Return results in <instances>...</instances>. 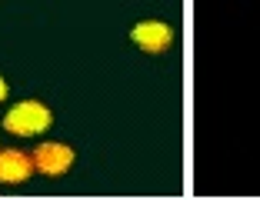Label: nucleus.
<instances>
[{
    "label": "nucleus",
    "mask_w": 260,
    "mask_h": 200,
    "mask_svg": "<svg viewBox=\"0 0 260 200\" xmlns=\"http://www.w3.org/2000/svg\"><path fill=\"white\" fill-rule=\"evenodd\" d=\"M50 120H54V117H50V110H47L44 104L23 100V104H17V107L4 117V127H7L10 134H17V137H34V134H44L47 127H50Z\"/></svg>",
    "instance_id": "f257e3e1"
},
{
    "label": "nucleus",
    "mask_w": 260,
    "mask_h": 200,
    "mask_svg": "<svg viewBox=\"0 0 260 200\" xmlns=\"http://www.w3.org/2000/svg\"><path fill=\"white\" fill-rule=\"evenodd\" d=\"M34 167L44 174V177H60L74 167V150L67 144H40L34 150Z\"/></svg>",
    "instance_id": "f03ea898"
},
{
    "label": "nucleus",
    "mask_w": 260,
    "mask_h": 200,
    "mask_svg": "<svg viewBox=\"0 0 260 200\" xmlns=\"http://www.w3.org/2000/svg\"><path fill=\"white\" fill-rule=\"evenodd\" d=\"M130 37H134V44H137L140 50H147V54H164V50L174 44V30H170L164 20L137 23V27L130 30Z\"/></svg>",
    "instance_id": "7ed1b4c3"
},
{
    "label": "nucleus",
    "mask_w": 260,
    "mask_h": 200,
    "mask_svg": "<svg viewBox=\"0 0 260 200\" xmlns=\"http://www.w3.org/2000/svg\"><path fill=\"white\" fill-rule=\"evenodd\" d=\"M34 170V157L20 150H0V184H23Z\"/></svg>",
    "instance_id": "20e7f679"
},
{
    "label": "nucleus",
    "mask_w": 260,
    "mask_h": 200,
    "mask_svg": "<svg viewBox=\"0 0 260 200\" xmlns=\"http://www.w3.org/2000/svg\"><path fill=\"white\" fill-rule=\"evenodd\" d=\"M7 97V84H4V80H0V100Z\"/></svg>",
    "instance_id": "39448f33"
}]
</instances>
